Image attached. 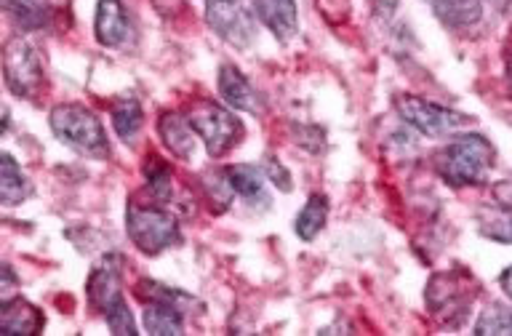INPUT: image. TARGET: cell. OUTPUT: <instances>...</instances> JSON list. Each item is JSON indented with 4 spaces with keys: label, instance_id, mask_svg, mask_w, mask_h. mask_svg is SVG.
I'll return each instance as SVG.
<instances>
[{
    "label": "cell",
    "instance_id": "1",
    "mask_svg": "<svg viewBox=\"0 0 512 336\" xmlns=\"http://www.w3.org/2000/svg\"><path fill=\"white\" fill-rule=\"evenodd\" d=\"M496 163L494 144L480 134H462L451 139L435 158L438 174L451 187H475L488 179V171Z\"/></svg>",
    "mask_w": 512,
    "mask_h": 336
},
{
    "label": "cell",
    "instance_id": "2",
    "mask_svg": "<svg viewBox=\"0 0 512 336\" xmlns=\"http://www.w3.org/2000/svg\"><path fill=\"white\" fill-rule=\"evenodd\" d=\"M48 123H51L56 139L72 150H78L80 155H88V158H107L110 155V142H107L104 126L83 104H56Z\"/></svg>",
    "mask_w": 512,
    "mask_h": 336
},
{
    "label": "cell",
    "instance_id": "3",
    "mask_svg": "<svg viewBox=\"0 0 512 336\" xmlns=\"http://www.w3.org/2000/svg\"><path fill=\"white\" fill-rule=\"evenodd\" d=\"M126 230L134 246L147 256L160 254L182 240L179 219L174 214H168L163 208L136 206V203L126 211Z\"/></svg>",
    "mask_w": 512,
    "mask_h": 336
},
{
    "label": "cell",
    "instance_id": "4",
    "mask_svg": "<svg viewBox=\"0 0 512 336\" xmlns=\"http://www.w3.org/2000/svg\"><path fill=\"white\" fill-rule=\"evenodd\" d=\"M187 118H190V126L195 128V134L203 139L211 158H222L243 139V123H240L238 115L224 110L216 102L203 99V102L192 104Z\"/></svg>",
    "mask_w": 512,
    "mask_h": 336
},
{
    "label": "cell",
    "instance_id": "5",
    "mask_svg": "<svg viewBox=\"0 0 512 336\" xmlns=\"http://www.w3.org/2000/svg\"><path fill=\"white\" fill-rule=\"evenodd\" d=\"M395 110H398V115L406 120L408 126L416 128L419 134L432 136V139L456 134V131H462V128L472 123L470 115H464V112L448 110V107H440V104H432L427 99L408 94L395 99Z\"/></svg>",
    "mask_w": 512,
    "mask_h": 336
},
{
    "label": "cell",
    "instance_id": "6",
    "mask_svg": "<svg viewBox=\"0 0 512 336\" xmlns=\"http://www.w3.org/2000/svg\"><path fill=\"white\" fill-rule=\"evenodd\" d=\"M3 75L8 88L22 99H30L43 86V64L38 51L24 38L8 40L3 48Z\"/></svg>",
    "mask_w": 512,
    "mask_h": 336
},
{
    "label": "cell",
    "instance_id": "7",
    "mask_svg": "<svg viewBox=\"0 0 512 336\" xmlns=\"http://www.w3.org/2000/svg\"><path fill=\"white\" fill-rule=\"evenodd\" d=\"M208 27L235 48H248L254 43L256 27L240 0H206Z\"/></svg>",
    "mask_w": 512,
    "mask_h": 336
},
{
    "label": "cell",
    "instance_id": "8",
    "mask_svg": "<svg viewBox=\"0 0 512 336\" xmlns=\"http://www.w3.org/2000/svg\"><path fill=\"white\" fill-rule=\"evenodd\" d=\"M219 94H222V99L230 104L232 110L251 112V115L262 112L259 94L248 83L246 75L238 67H232V64H222V70H219Z\"/></svg>",
    "mask_w": 512,
    "mask_h": 336
},
{
    "label": "cell",
    "instance_id": "9",
    "mask_svg": "<svg viewBox=\"0 0 512 336\" xmlns=\"http://www.w3.org/2000/svg\"><path fill=\"white\" fill-rule=\"evenodd\" d=\"M96 40L102 46H123L128 38V11L120 0H99L94 19Z\"/></svg>",
    "mask_w": 512,
    "mask_h": 336
},
{
    "label": "cell",
    "instance_id": "10",
    "mask_svg": "<svg viewBox=\"0 0 512 336\" xmlns=\"http://www.w3.org/2000/svg\"><path fill=\"white\" fill-rule=\"evenodd\" d=\"M256 16L278 40H291L299 30L296 0H254Z\"/></svg>",
    "mask_w": 512,
    "mask_h": 336
},
{
    "label": "cell",
    "instance_id": "11",
    "mask_svg": "<svg viewBox=\"0 0 512 336\" xmlns=\"http://www.w3.org/2000/svg\"><path fill=\"white\" fill-rule=\"evenodd\" d=\"M158 134L174 158L190 160L195 155V128L190 126V118L179 112H163L158 120Z\"/></svg>",
    "mask_w": 512,
    "mask_h": 336
},
{
    "label": "cell",
    "instance_id": "12",
    "mask_svg": "<svg viewBox=\"0 0 512 336\" xmlns=\"http://www.w3.org/2000/svg\"><path fill=\"white\" fill-rule=\"evenodd\" d=\"M88 302L94 304L96 310L107 312L112 304L123 299L120 294V272H118V264L115 259H104L94 272H91V278H88Z\"/></svg>",
    "mask_w": 512,
    "mask_h": 336
},
{
    "label": "cell",
    "instance_id": "13",
    "mask_svg": "<svg viewBox=\"0 0 512 336\" xmlns=\"http://www.w3.org/2000/svg\"><path fill=\"white\" fill-rule=\"evenodd\" d=\"M0 323H3V331L30 336L40 334L46 320H43V312H40L32 302H27L22 296H8L6 304H3Z\"/></svg>",
    "mask_w": 512,
    "mask_h": 336
},
{
    "label": "cell",
    "instance_id": "14",
    "mask_svg": "<svg viewBox=\"0 0 512 336\" xmlns=\"http://www.w3.org/2000/svg\"><path fill=\"white\" fill-rule=\"evenodd\" d=\"M227 174V182H230L232 192H238L240 198L248 200V203H262V206H270V195H267V187H264V171L256 166H232L224 171Z\"/></svg>",
    "mask_w": 512,
    "mask_h": 336
},
{
    "label": "cell",
    "instance_id": "15",
    "mask_svg": "<svg viewBox=\"0 0 512 336\" xmlns=\"http://www.w3.org/2000/svg\"><path fill=\"white\" fill-rule=\"evenodd\" d=\"M432 11L446 27H472L483 16V0H430Z\"/></svg>",
    "mask_w": 512,
    "mask_h": 336
},
{
    "label": "cell",
    "instance_id": "16",
    "mask_svg": "<svg viewBox=\"0 0 512 336\" xmlns=\"http://www.w3.org/2000/svg\"><path fill=\"white\" fill-rule=\"evenodd\" d=\"M144 331L152 336H179L184 334V315L179 307L168 302H152L144 310Z\"/></svg>",
    "mask_w": 512,
    "mask_h": 336
},
{
    "label": "cell",
    "instance_id": "17",
    "mask_svg": "<svg viewBox=\"0 0 512 336\" xmlns=\"http://www.w3.org/2000/svg\"><path fill=\"white\" fill-rule=\"evenodd\" d=\"M30 179L24 176V171L19 168V163L14 160V155H3L0 160V195H3V203L6 206H19L22 200L30 198Z\"/></svg>",
    "mask_w": 512,
    "mask_h": 336
},
{
    "label": "cell",
    "instance_id": "18",
    "mask_svg": "<svg viewBox=\"0 0 512 336\" xmlns=\"http://www.w3.org/2000/svg\"><path fill=\"white\" fill-rule=\"evenodd\" d=\"M328 219V198L326 195H310L304 208L296 216V235L302 240H315L318 238V232L326 227Z\"/></svg>",
    "mask_w": 512,
    "mask_h": 336
},
{
    "label": "cell",
    "instance_id": "19",
    "mask_svg": "<svg viewBox=\"0 0 512 336\" xmlns=\"http://www.w3.org/2000/svg\"><path fill=\"white\" fill-rule=\"evenodd\" d=\"M142 123V104L136 102V99H120V102H115V107H112V128H115V134L123 142H134L139 131H142Z\"/></svg>",
    "mask_w": 512,
    "mask_h": 336
},
{
    "label": "cell",
    "instance_id": "20",
    "mask_svg": "<svg viewBox=\"0 0 512 336\" xmlns=\"http://www.w3.org/2000/svg\"><path fill=\"white\" fill-rule=\"evenodd\" d=\"M3 8L24 30H38L48 19L46 0H3Z\"/></svg>",
    "mask_w": 512,
    "mask_h": 336
},
{
    "label": "cell",
    "instance_id": "21",
    "mask_svg": "<svg viewBox=\"0 0 512 336\" xmlns=\"http://www.w3.org/2000/svg\"><path fill=\"white\" fill-rule=\"evenodd\" d=\"M480 235L496 240V243H512V208H494L483 211L478 219Z\"/></svg>",
    "mask_w": 512,
    "mask_h": 336
},
{
    "label": "cell",
    "instance_id": "22",
    "mask_svg": "<svg viewBox=\"0 0 512 336\" xmlns=\"http://www.w3.org/2000/svg\"><path fill=\"white\" fill-rule=\"evenodd\" d=\"M475 334H494V336H512V310L504 304L488 307L480 320L475 323Z\"/></svg>",
    "mask_w": 512,
    "mask_h": 336
},
{
    "label": "cell",
    "instance_id": "23",
    "mask_svg": "<svg viewBox=\"0 0 512 336\" xmlns=\"http://www.w3.org/2000/svg\"><path fill=\"white\" fill-rule=\"evenodd\" d=\"M104 318H107V326H110L112 334H118V336H134L136 334L134 315H131V310H128L126 299H118V302L112 304L110 310L104 312Z\"/></svg>",
    "mask_w": 512,
    "mask_h": 336
},
{
    "label": "cell",
    "instance_id": "24",
    "mask_svg": "<svg viewBox=\"0 0 512 336\" xmlns=\"http://www.w3.org/2000/svg\"><path fill=\"white\" fill-rule=\"evenodd\" d=\"M264 176H270L272 182L278 184L283 192H291V187H294V182H291V174H288V168L283 166L278 158H272V155L264 160Z\"/></svg>",
    "mask_w": 512,
    "mask_h": 336
},
{
    "label": "cell",
    "instance_id": "25",
    "mask_svg": "<svg viewBox=\"0 0 512 336\" xmlns=\"http://www.w3.org/2000/svg\"><path fill=\"white\" fill-rule=\"evenodd\" d=\"M499 286H502V291L512 299V267H507V270L502 272V278H499Z\"/></svg>",
    "mask_w": 512,
    "mask_h": 336
}]
</instances>
